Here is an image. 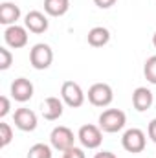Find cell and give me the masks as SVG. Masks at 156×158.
<instances>
[{"instance_id": "obj_18", "label": "cell", "mask_w": 156, "mask_h": 158, "mask_svg": "<svg viewBox=\"0 0 156 158\" xmlns=\"http://www.w3.org/2000/svg\"><path fill=\"white\" fill-rule=\"evenodd\" d=\"M143 76H145V79L151 85H156V55H151L145 61V64H143Z\"/></svg>"}, {"instance_id": "obj_8", "label": "cell", "mask_w": 156, "mask_h": 158, "mask_svg": "<svg viewBox=\"0 0 156 158\" xmlns=\"http://www.w3.org/2000/svg\"><path fill=\"white\" fill-rule=\"evenodd\" d=\"M4 40L13 50L24 48L28 44V30H26V26H18V24L7 26L6 31H4Z\"/></svg>"}, {"instance_id": "obj_14", "label": "cell", "mask_w": 156, "mask_h": 158, "mask_svg": "<svg viewBox=\"0 0 156 158\" xmlns=\"http://www.w3.org/2000/svg\"><path fill=\"white\" fill-rule=\"evenodd\" d=\"M20 19V7L13 2H2L0 4V24L13 26Z\"/></svg>"}, {"instance_id": "obj_5", "label": "cell", "mask_w": 156, "mask_h": 158, "mask_svg": "<svg viewBox=\"0 0 156 158\" xmlns=\"http://www.w3.org/2000/svg\"><path fill=\"white\" fill-rule=\"evenodd\" d=\"M30 63L35 70H46L51 66L53 63V50L44 44V42H39L35 44L31 50H30Z\"/></svg>"}, {"instance_id": "obj_6", "label": "cell", "mask_w": 156, "mask_h": 158, "mask_svg": "<svg viewBox=\"0 0 156 158\" xmlns=\"http://www.w3.org/2000/svg\"><path fill=\"white\" fill-rule=\"evenodd\" d=\"M77 138L84 149H97L103 143V131H101L99 125L86 123V125H83L79 129Z\"/></svg>"}, {"instance_id": "obj_22", "label": "cell", "mask_w": 156, "mask_h": 158, "mask_svg": "<svg viewBox=\"0 0 156 158\" xmlns=\"http://www.w3.org/2000/svg\"><path fill=\"white\" fill-rule=\"evenodd\" d=\"M9 110H11V103H9V99H7L6 96H2V98H0V118L4 119L9 114Z\"/></svg>"}, {"instance_id": "obj_16", "label": "cell", "mask_w": 156, "mask_h": 158, "mask_svg": "<svg viewBox=\"0 0 156 158\" xmlns=\"http://www.w3.org/2000/svg\"><path fill=\"white\" fill-rule=\"evenodd\" d=\"M70 9V0H44V11L50 17H63Z\"/></svg>"}, {"instance_id": "obj_20", "label": "cell", "mask_w": 156, "mask_h": 158, "mask_svg": "<svg viewBox=\"0 0 156 158\" xmlns=\"http://www.w3.org/2000/svg\"><path fill=\"white\" fill-rule=\"evenodd\" d=\"M11 64H13V53L6 46H0V70H7Z\"/></svg>"}, {"instance_id": "obj_9", "label": "cell", "mask_w": 156, "mask_h": 158, "mask_svg": "<svg viewBox=\"0 0 156 158\" xmlns=\"http://www.w3.org/2000/svg\"><path fill=\"white\" fill-rule=\"evenodd\" d=\"M33 83L26 77H17L11 83V98L18 103H26L33 98Z\"/></svg>"}, {"instance_id": "obj_24", "label": "cell", "mask_w": 156, "mask_h": 158, "mask_svg": "<svg viewBox=\"0 0 156 158\" xmlns=\"http://www.w3.org/2000/svg\"><path fill=\"white\" fill-rule=\"evenodd\" d=\"M116 2L117 0H94V4H96L97 7H101V9H109V7H112Z\"/></svg>"}, {"instance_id": "obj_15", "label": "cell", "mask_w": 156, "mask_h": 158, "mask_svg": "<svg viewBox=\"0 0 156 158\" xmlns=\"http://www.w3.org/2000/svg\"><path fill=\"white\" fill-rule=\"evenodd\" d=\"M86 40H88L90 46H94V48H101V46L109 44V40H110V31H109L107 28H103V26H94V28L88 31Z\"/></svg>"}, {"instance_id": "obj_4", "label": "cell", "mask_w": 156, "mask_h": 158, "mask_svg": "<svg viewBox=\"0 0 156 158\" xmlns=\"http://www.w3.org/2000/svg\"><path fill=\"white\" fill-rule=\"evenodd\" d=\"M121 145H123L125 151H129V153H132V155L142 153V151L145 149V145H147V136H145V132H143L142 129L132 127V129H129V131L123 132V136H121Z\"/></svg>"}, {"instance_id": "obj_25", "label": "cell", "mask_w": 156, "mask_h": 158, "mask_svg": "<svg viewBox=\"0 0 156 158\" xmlns=\"http://www.w3.org/2000/svg\"><path fill=\"white\" fill-rule=\"evenodd\" d=\"M94 158H117L114 153H110V151H101V153H97Z\"/></svg>"}, {"instance_id": "obj_21", "label": "cell", "mask_w": 156, "mask_h": 158, "mask_svg": "<svg viewBox=\"0 0 156 158\" xmlns=\"http://www.w3.org/2000/svg\"><path fill=\"white\" fill-rule=\"evenodd\" d=\"M63 158H86V155H84V151L83 149H79V147H70L68 151H64L63 153Z\"/></svg>"}, {"instance_id": "obj_26", "label": "cell", "mask_w": 156, "mask_h": 158, "mask_svg": "<svg viewBox=\"0 0 156 158\" xmlns=\"http://www.w3.org/2000/svg\"><path fill=\"white\" fill-rule=\"evenodd\" d=\"M153 44H154V48H156V31H154V35H153Z\"/></svg>"}, {"instance_id": "obj_3", "label": "cell", "mask_w": 156, "mask_h": 158, "mask_svg": "<svg viewBox=\"0 0 156 158\" xmlns=\"http://www.w3.org/2000/svg\"><path fill=\"white\" fill-rule=\"evenodd\" d=\"M61 99L68 107L79 109V107H83V103L86 99V94L83 92L79 83H76V81H64L61 85Z\"/></svg>"}, {"instance_id": "obj_17", "label": "cell", "mask_w": 156, "mask_h": 158, "mask_svg": "<svg viewBox=\"0 0 156 158\" xmlns=\"http://www.w3.org/2000/svg\"><path fill=\"white\" fill-rule=\"evenodd\" d=\"M28 158H51V147L46 143H35L30 147Z\"/></svg>"}, {"instance_id": "obj_7", "label": "cell", "mask_w": 156, "mask_h": 158, "mask_svg": "<svg viewBox=\"0 0 156 158\" xmlns=\"http://www.w3.org/2000/svg\"><path fill=\"white\" fill-rule=\"evenodd\" d=\"M74 142H76V136H74L72 129H68V127H64V125L55 127V129L51 131V134H50V143H51V147L57 149V151H61V153H64V151H68L70 147H74Z\"/></svg>"}, {"instance_id": "obj_23", "label": "cell", "mask_w": 156, "mask_h": 158, "mask_svg": "<svg viewBox=\"0 0 156 158\" xmlns=\"http://www.w3.org/2000/svg\"><path fill=\"white\" fill-rule=\"evenodd\" d=\"M147 134H149V138L156 143V118L151 119V123H149V127H147Z\"/></svg>"}, {"instance_id": "obj_12", "label": "cell", "mask_w": 156, "mask_h": 158, "mask_svg": "<svg viewBox=\"0 0 156 158\" xmlns=\"http://www.w3.org/2000/svg\"><path fill=\"white\" fill-rule=\"evenodd\" d=\"M63 112H64V101L63 99H59L55 96H50V98L44 99V103H42V116H44V119L55 121V119H59L63 116Z\"/></svg>"}, {"instance_id": "obj_13", "label": "cell", "mask_w": 156, "mask_h": 158, "mask_svg": "<svg viewBox=\"0 0 156 158\" xmlns=\"http://www.w3.org/2000/svg\"><path fill=\"white\" fill-rule=\"evenodd\" d=\"M154 103V96L147 86H138L132 92V105L138 112H145L147 109H151Z\"/></svg>"}, {"instance_id": "obj_2", "label": "cell", "mask_w": 156, "mask_h": 158, "mask_svg": "<svg viewBox=\"0 0 156 158\" xmlns=\"http://www.w3.org/2000/svg\"><path fill=\"white\" fill-rule=\"evenodd\" d=\"M88 101L94 105V107H109L114 99V90L110 85L107 83H94L90 88H88V94H86Z\"/></svg>"}, {"instance_id": "obj_19", "label": "cell", "mask_w": 156, "mask_h": 158, "mask_svg": "<svg viewBox=\"0 0 156 158\" xmlns=\"http://www.w3.org/2000/svg\"><path fill=\"white\" fill-rule=\"evenodd\" d=\"M11 140H13V131H11V127H9V123L2 121V123H0V147H2V149L7 147V145L11 143Z\"/></svg>"}, {"instance_id": "obj_11", "label": "cell", "mask_w": 156, "mask_h": 158, "mask_svg": "<svg viewBox=\"0 0 156 158\" xmlns=\"http://www.w3.org/2000/svg\"><path fill=\"white\" fill-rule=\"evenodd\" d=\"M24 26H26L28 31L39 35V33H44V31L50 28V22H48V17H46L42 11L33 9V11L26 13V17H24Z\"/></svg>"}, {"instance_id": "obj_1", "label": "cell", "mask_w": 156, "mask_h": 158, "mask_svg": "<svg viewBox=\"0 0 156 158\" xmlns=\"http://www.w3.org/2000/svg\"><path fill=\"white\" fill-rule=\"evenodd\" d=\"M127 123V114L121 109H107L99 116V127L103 132H119Z\"/></svg>"}, {"instance_id": "obj_10", "label": "cell", "mask_w": 156, "mask_h": 158, "mask_svg": "<svg viewBox=\"0 0 156 158\" xmlns=\"http://www.w3.org/2000/svg\"><path fill=\"white\" fill-rule=\"evenodd\" d=\"M13 119H15V127L24 132H31L37 129V114L31 109H26V107L17 109L13 114Z\"/></svg>"}]
</instances>
